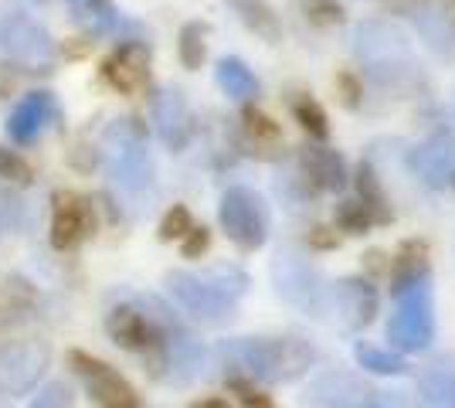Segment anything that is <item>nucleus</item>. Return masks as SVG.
Here are the masks:
<instances>
[{
  "mask_svg": "<svg viewBox=\"0 0 455 408\" xmlns=\"http://www.w3.org/2000/svg\"><path fill=\"white\" fill-rule=\"evenodd\" d=\"M194 408H231V405H228L225 398H204V402H197Z\"/></svg>",
  "mask_w": 455,
  "mask_h": 408,
  "instance_id": "40",
  "label": "nucleus"
},
{
  "mask_svg": "<svg viewBox=\"0 0 455 408\" xmlns=\"http://www.w3.org/2000/svg\"><path fill=\"white\" fill-rule=\"evenodd\" d=\"M214 82L235 102H248V99L259 96V76L242 59H235V55H225V59L214 65Z\"/></svg>",
  "mask_w": 455,
  "mask_h": 408,
  "instance_id": "20",
  "label": "nucleus"
},
{
  "mask_svg": "<svg viewBox=\"0 0 455 408\" xmlns=\"http://www.w3.org/2000/svg\"><path fill=\"white\" fill-rule=\"evenodd\" d=\"M395 313L387 320V340L398 354L428 350L435 340V290L425 259V245L408 242L395 259L391 276Z\"/></svg>",
  "mask_w": 455,
  "mask_h": 408,
  "instance_id": "1",
  "label": "nucleus"
},
{
  "mask_svg": "<svg viewBox=\"0 0 455 408\" xmlns=\"http://www.w3.org/2000/svg\"><path fill=\"white\" fill-rule=\"evenodd\" d=\"M68 11L92 35H109L119 24V11L113 7V0H68Z\"/></svg>",
  "mask_w": 455,
  "mask_h": 408,
  "instance_id": "23",
  "label": "nucleus"
},
{
  "mask_svg": "<svg viewBox=\"0 0 455 408\" xmlns=\"http://www.w3.org/2000/svg\"><path fill=\"white\" fill-rule=\"evenodd\" d=\"M242 130H245V140L255 147V150L279 147V140H283L279 123H275L272 116H266L262 109H255V106H248L245 113H242Z\"/></svg>",
  "mask_w": 455,
  "mask_h": 408,
  "instance_id": "27",
  "label": "nucleus"
},
{
  "mask_svg": "<svg viewBox=\"0 0 455 408\" xmlns=\"http://www.w3.org/2000/svg\"><path fill=\"white\" fill-rule=\"evenodd\" d=\"M272 286L285 303H292L306 316H326L330 313V283L309 255L296 245H283L272 259Z\"/></svg>",
  "mask_w": 455,
  "mask_h": 408,
  "instance_id": "6",
  "label": "nucleus"
},
{
  "mask_svg": "<svg viewBox=\"0 0 455 408\" xmlns=\"http://www.w3.org/2000/svg\"><path fill=\"white\" fill-rule=\"evenodd\" d=\"M4 228H7V218H4V204H0V235H4Z\"/></svg>",
  "mask_w": 455,
  "mask_h": 408,
  "instance_id": "41",
  "label": "nucleus"
},
{
  "mask_svg": "<svg viewBox=\"0 0 455 408\" xmlns=\"http://www.w3.org/2000/svg\"><path fill=\"white\" fill-rule=\"evenodd\" d=\"M408 167L425 188L442 191V188L455 184V136L432 133L408 154Z\"/></svg>",
  "mask_w": 455,
  "mask_h": 408,
  "instance_id": "16",
  "label": "nucleus"
},
{
  "mask_svg": "<svg viewBox=\"0 0 455 408\" xmlns=\"http://www.w3.org/2000/svg\"><path fill=\"white\" fill-rule=\"evenodd\" d=\"M31 408H76V391L68 381H52L31 398Z\"/></svg>",
  "mask_w": 455,
  "mask_h": 408,
  "instance_id": "31",
  "label": "nucleus"
},
{
  "mask_svg": "<svg viewBox=\"0 0 455 408\" xmlns=\"http://www.w3.org/2000/svg\"><path fill=\"white\" fill-rule=\"evenodd\" d=\"M55 119H58V102L52 92H28V96L11 109V116H7V136H11L14 143H20V147H28V143H35Z\"/></svg>",
  "mask_w": 455,
  "mask_h": 408,
  "instance_id": "18",
  "label": "nucleus"
},
{
  "mask_svg": "<svg viewBox=\"0 0 455 408\" xmlns=\"http://www.w3.org/2000/svg\"><path fill=\"white\" fill-rule=\"evenodd\" d=\"M313 245H323V249H326V245H337V238H333V235H326V228H316Z\"/></svg>",
  "mask_w": 455,
  "mask_h": 408,
  "instance_id": "39",
  "label": "nucleus"
},
{
  "mask_svg": "<svg viewBox=\"0 0 455 408\" xmlns=\"http://www.w3.org/2000/svg\"><path fill=\"white\" fill-rule=\"evenodd\" d=\"M367 408H411V405L401 398L398 391H374L371 402H367Z\"/></svg>",
  "mask_w": 455,
  "mask_h": 408,
  "instance_id": "37",
  "label": "nucleus"
},
{
  "mask_svg": "<svg viewBox=\"0 0 455 408\" xmlns=\"http://www.w3.org/2000/svg\"><path fill=\"white\" fill-rule=\"evenodd\" d=\"M337 96L347 109H357L361 106V96H363V85L357 82V76H350V72H340L337 76Z\"/></svg>",
  "mask_w": 455,
  "mask_h": 408,
  "instance_id": "35",
  "label": "nucleus"
},
{
  "mask_svg": "<svg viewBox=\"0 0 455 408\" xmlns=\"http://www.w3.org/2000/svg\"><path fill=\"white\" fill-rule=\"evenodd\" d=\"M418 391L425 408H455V357L442 354L418 371Z\"/></svg>",
  "mask_w": 455,
  "mask_h": 408,
  "instance_id": "19",
  "label": "nucleus"
},
{
  "mask_svg": "<svg viewBox=\"0 0 455 408\" xmlns=\"http://www.w3.org/2000/svg\"><path fill=\"white\" fill-rule=\"evenodd\" d=\"M292 116H296V123L309 133V140H320V143L330 140V123H326V113H323V106L313 96L292 99Z\"/></svg>",
  "mask_w": 455,
  "mask_h": 408,
  "instance_id": "28",
  "label": "nucleus"
},
{
  "mask_svg": "<svg viewBox=\"0 0 455 408\" xmlns=\"http://www.w3.org/2000/svg\"><path fill=\"white\" fill-rule=\"evenodd\" d=\"M330 313H337L347 331H363L378 316V290L363 276H347L330 283Z\"/></svg>",
  "mask_w": 455,
  "mask_h": 408,
  "instance_id": "14",
  "label": "nucleus"
},
{
  "mask_svg": "<svg viewBox=\"0 0 455 408\" xmlns=\"http://www.w3.org/2000/svg\"><path fill=\"white\" fill-rule=\"evenodd\" d=\"M194 228V218L184 204H173L171 212L164 214V221H160V238L164 242H173V238H184V235Z\"/></svg>",
  "mask_w": 455,
  "mask_h": 408,
  "instance_id": "33",
  "label": "nucleus"
},
{
  "mask_svg": "<svg viewBox=\"0 0 455 408\" xmlns=\"http://www.w3.org/2000/svg\"><path fill=\"white\" fill-rule=\"evenodd\" d=\"M150 116H153V126H156L160 140L171 147L173 154L184 150V147L190 143L194 116H190L188 99H184V92H180L177 85H160V89H153Z\"/></svg>",
  "mask_w": 455,
  "mask_h": 408,
  "instance_id": "15",
  "label": "nucleus"
},
{
  "mask_svg": "<svg viewBox=\"0 0 455 408\" xmlns=\"http://www.w3.org/2000/svg\"><path fill=\"white\" fill-rule=\"evenodd\" d=\"M52 350L44 340H11L0 348V395L20 398L38 385L48 371Z\"/></svg>",
  "mask_w": 455,
  "mask_h": 408,
  "instance_id": "10",
  "label": "nucleus"
},
{
  "mask_svg": "<svg viewBox=\"0 0 455 408\" xmlns=\"http://www.w3.org/2000/svg\"><path fill=\"white\" fill-rule=\"evenodd\" d=\"M354 184H357V201H363L371 212L378 214L380 225H387L395 214H391V204H387V195H384V188H380V177H378V171H374V164L363 160L361 167H357Z\"/></svg>",
  "mask_w": 455,
  "mask_h": 408,
  "instance_id": "24",
  "label": "nucleus"
},
{
  "mask_svg": "<svg viewBox=\"0 0 455 408\" xmlns=\"http://www.w3.org/2000/svg\"><path fill=\"white\" fill-rule=\"evenodd\" d=\"M296 195L313 197V195H333L347 188V160L330 147H303L296 154Z\"/></svg>",
  "mask_w": 455,
  "mask_h": 408,
  "instance_id": "11",
  "label": "nucleus"
},
{
  "mask_svg": "<svg viewBox=\"0 0 455 408\" xmlns=\"http://www.w3.org/2000/svg\"><path fill=\"white\" fill-rule=\"evenodd\" d=\"M374 391L363 388V381L350 371H323L309 381L303 395V408H367Z\"/></svg>",
  "mask_w": 455,
  "mask_h": 408,
  "instance_id": "17",
  "label": "nucleus"
},
{
  "mask_svg": "<svg viewBox=\"0 0 455 408\" xmlns=\"http://www.w3.org/2000/svg\"><path fill=\"white\" fill-rule=\"evenodd\" d=\"M35 171H31V164L18 154V150H7V147H0V177L4 180H14V184H31L35 180Z\"/></svg>",
  "mask_w": 455,
  "mask_h": 408,
  "instance_id": "32",
  "label": "nucleus"
},
{
  "mask_svg": "<svg viewBox=\"0 0 455 408\" xmlns=\"http://www.w3.org/2000/svg\"><path fill=\"white\" fill-rule=\"evenodd\" d=\"M167 292L177 307L197 324H225L238 310V300L248 292V276L238 266H214L208 272L171 269Z\"/></svg>",
  "mask_w": 455,
  "mask_h": 408,
  "instance_id": "4",
  "label": "nucleus"
},
{
  "mask_svg": "<svg viewBox=\"0 0 455 408\" xmlns=\"http://www.w3.org/2000/svg\"><path fill=\"white\" fill-rule=\"evenodd\" d=\"M354 357H357V364L363 371H371V374H387V378H395V374H404L408 371V361L395 354V350H384V348H374V344H354Z\"/></svg>",
  "mask_w": 455,
  "mask_h": 408,
  "instance_id": "26",
  "label": "nucleus"
},
{
  "mask_svg": "<svg viewBox=\"0 0 455 408\" xmlns=\"http://www.w3.org/2000/svg\"><path fill=\"white\" fill-rule=\"evenodd\" d=\"M411 20H415L418 31L425 35V41L435 48L438 55L455 59V31L438 11H428V4H411Z\"/></svg>",
  "mask_w": 455,
  "mask_h": 408,
  "instance_id": "22",
  "label": "nucleus"
},
{
  "mask_svg": "<svg viewBox=\"0 0 455 408\" xmlns=\"http://www.w3.org/2000/svg\"><path fill=\"white\" fill-rule=\"evenodd\" d=\"M150 61L153 52L147 41H123L102 61V82L113 85L123 96H133L150 82Z\"/></svg>",
  "mask_w": 455,
  "mask_h": 408,
  "instance_id": "13",
  "label": "nucleus"
},
{
  "mask_svg": "<svg viewBox=\"0 0 455 408\" xmlns=\"http://www.w3.org/2000/svg\"><path fill=\"white\" fill-rule=\"evenodd\" d=\"M231 7H235V14L242 18L248 31H255L262 41L268 44H275V41L283 38V24L275 18V11L268 7L266 0H228Z\"/></svg>",
  "mask_w": 455,
  "mask_h": 408,
  "instance_id": "21",
  "label": "nucleus"
},
{
  "mask_svg": "<svg viewBox=\"0 0 455 408\" xmlns=\"http://www.w3.org/2000/svg\"><path fill=\"white\" fill-rule=\"evenodd\" d=\"M208 245H211V232L194 225V228L184 235V259H201V255L208 252Z\"/></svg>",
  "mask_w": 455,
  "mask_h": 408,
  "instance_id": "36",
  "label": "nucleus"
},
{
  "mask_svg": "<svg viewBox=\"0 0 455 408\" xmlns=\"http://www.w3.org/2000/svg\"><path fill=\"white\" fill-rule=\"evenodd\" d=\"M299 11L316 28H337V24L347 20V11H343L337 0H299Z\"/></svg>",
  "mask_w": 455,
  "mask_h": 408,
  "instance_id": "30",
  "label": "nucleus"
},
{
  "mask_svg": "<svg viewBox=\"0 0 455 408\" xmlns=\"http://www.w3.org/2000/svg\"><path fill=\"white\" fill-rule=\"evenodd\" d=\"M95 228V214L89 197L76 191H58L52 197V245L58 252H72Z\"/></svg>",
  "mask_w": 455,
  "mask_h": 408,
  "instance_id": "12",
  "label": "nucleus"
},
{
  "mask_svg": "<svg viewBox=\"0 0 455 408\" xmlns=\"http://www.w3.org/2000/svg\"><path fill=\"white\" fill-rule=\"evenodd\" d=\"M0 48L20 72L48 76L55 68V41L44 24L28 14H7L0 20Z\"/></svg>",
  "mask_w": 455,
  "mask_h": 408,
  "instance_id": "8",
  "label": "nucleus"
},
{
  "mask_svg": "<svg viewBox=\"0 0 455 408\" xmlns=\"http://www.w3.org/2000/svg\"><path fill=\"white\" fill-rule=\"evenodd\" d=\"M228 388L238 395V402H242L245 408H275L272 405V398L262 395V391L255 388L248 378H228Z\"/></svg>",
  "mask_w": 455,
  "mask_h": 408,
  "instance_id": "34",
  "label": "nucleus"
},
{
  "mask_svg": "<svg viewBox=\"0 0 455 408\" xmlns=\"http://www.w3.org/2000/svg\"><path fill=\"white\" fill-rule=\"evenodd\" d=\"M102 154L113 180L126 195H147L153 188V160L140 119H116L102 136Z\"/></svg>",
  "mask_w": 455,
  "mask_h": 408,
  "instance_id": "5",
  "label": "nucleus"
},
{
  "mask_svg": "<svg viewBox=\"0 0 455 408\" xmlns=\"http://www.w3.org/2000/svg\"><path fill=\"white\" fill-rule=\"evenodd\" d=\"M354 55L361 61L363 76L384 92L421 96L428 89V76L418 65L408 35L387 20H363L354 28Z\"/></svg>",
  "mask_w": 455,
  "mask_h": 408,
  "instance_id": "2",
  "label": "nucleus"
},
{
  "mask_svg": "<svg viewBox=\"0 0 455 408\" xmlns=\"http://www.w3.org/2000/svg\"><path fill=\"white\" fill-rule=\"evenodd\" d=\"M411 4H428V0H411Z\"/></svg>",
  "mask_w": 455,
  "mask_h": 408,
  "instance_id": "42",
  "label": "nucleus"
},
{
  "mask_svg": "<svg viewBox=\"0 0 455 408\" xmlns=\"http://www.w3.org/2000/svg\"><path fill=\"white\" fill-rule=\"evenodd\" d=\"M374 225H380L378 214L371 212L363 201H357V197H347V201L337 204V228H340V232L363 235V232H371Z\"/></svg>",
  "mask_w": 455,
  "mask_h": 408,
  "instance_id": "29",
  "label": "nucleus"
},
{
  "mask_svg": "<svg viewBox=\"0 0 455 408\" xmlns=\"http://www.w3.org/2000/svg\"><path fill=\"white\" fill-rule=\"evenodd\" d=\"M208 35L211 28L204 20H188L184 28H180V38H177V55H180V65L190 68V72H197L204 59H208Z\"/></svg>",
  "mask_w": 455,
  "mask_h": 408,
  "instance_id": "25",
  "label": "nucleus"
},
{
  "mask_svg": "<svg viewBox=\"0 0 455 408\" xmlns=\"http://www.w3.org/2000/svg\"><path fill=\"white\" fill-rule=\"evenodd\" d=\"M214 357L231 371V378L285 385L303 378L320 354L299 337H231L214 348Z\"/></svg>",
  "mask_w": 455,
  "mask_h": 408,
  "instance_id": "3",
  "label": "nucleus"
},
{
  "mask_svg": "<svg viewBox=\"0 0 455 408\" xmlns=\"http://www.w3.org/2000/svg\"><path fill=\"white\" fill-rule=\"evenodd\" d=\"M218 221L225 235L242 249V252H255L262 249L272 228V218H268V204L262 201V195H255L245 184H235L221 195L218 204Z\"/></svg>",
  "mask_w": 455,
  "mask_h": 408,
  "instance_id": "7",
  "label": "nucleus"
},
{
  "mask_svg": "<svg viewBox=\"0 0 455 408\" xmlns=\"http://www.w3.org/2000/svg\"><path fill=\"white\" fill-rule=\"evenodd\" d=\"M438 14L449 20V28L455 31V0H442V7H438Z\"/></svg>",
  "mask_w": 455,
  "mask_h": 408,
  "instance_id": "38",
  "label": "nucleus"
},
{
  "mask_svg": "<svg viewBox=\"0 0 455 408\" xmlns=\"http://www.w3.org/2000/svg\"><path fill=\"white\" fill-rule=\"evenodd\" d=\"M68 364L82 378V388L89 391L95 408H143L140 391L106 361H99L89 350H68Z\"/></svg>",
  "mask_w": 455,
  "mask_h": 408,
  "instance_id": "9",
  "label": "nucleus"
}]
</instances>
